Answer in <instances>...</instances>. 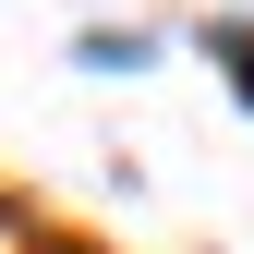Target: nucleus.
<instances>
[{"instance_id":"f257e3e1","label":"nucleus","mask_w":254,"mask_h":254,"mask_svg":"<svg viewBox=\"0 0 254 254\" xmlns=\"http://www.w3.org/2000/svg\"><path fill=\"white\" fill-rule=\"evenodd\" d=\"M206 61H230V85L254 97V24H206Z\"/></svg>"},{"instance_id":"f03ea898","label":"nucleus","mask_w":254,"mask_h":254,"mask_svg":"<svg viewBox=\"0 0 254 254\" xmlns=\"http://www.w3.org/2000/svg\"><path fill=\"white\" fill-rule=\"evenodd\" d=\"M24 254H97V242H73V230H37V242H24Z\"/></svg>"}]
</instances>
